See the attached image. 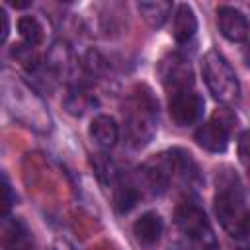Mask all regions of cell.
Segmentation results:
<instances>
[{"label":"cell","mask_w":250,"mask_h":250,"mask_svg":"<svg viewBox=\"0 0 250 250\" xmlns=\"http://www.w3.org/2000/svg\"><path fill=\"white\" fill-rule=\"evenodd\" d=\"M168 109H170V117L176 125L189 127L201 119L203 109H205V102L197 92L188 90V92H180V94L170 96Z\"/></svg>","instance_id":"cell-7"},{"label":"cell","mask_w":250,"mask_h":250,"mask_svg":"<svg viewBox=\"0 0 250 250\" xmlns=\"http://www.w3.org/2000/svg\"><path fill=\"white\" fill-rule=\"evenodd\" d=\"M18 31L25 43V47H37L43 41V25L33 16H23L18 20Z\"/></svg>","instance_id":"cell-15"},{"label":"cell","mask_w":250,"mask_h":250,"mask_svg":"<svg viewBox=\"0 0 250 250\" xmlns=\"http://www.w3.org/2000/svg\"><path fill=\"white\" fill-rule=\"evenodd\" d=\"M90 137L96 141L98 146L111 148L119 139V125L111 115H96L90 123Z\"/></svg>","instance_id":"cell-10"},{"label":"cell","mask_w":250,"mask_h":250,"mask_svg":"<svg viewBox=\"0 0 250 250\" xmlns=\"http://www.w3.org/2000/svg\"><path fill=\"white\" fill-rule=\"evenodd\" d=\"M64 104H66L68 113H72V115H82V113L90 107L92 98H90L86 92H82V90H74V92L68 94V98H66Z\"/></svg>","instance_id":"cell-17"},{"label":"cell","mask_w":250,"mask_h":250,"mask_svg":"<svg viewBox=\"0 0 250 250\" xmlns=\"http://www.w3.org/2000/svg\"><path fill=\"white\" fill-rule=\"evenodd\" d=\"M0 20H2V41H6V37H8V29H10L6 10H0Z\"/></svg>","instance_id":"cell-20"},{"label":"cell","mask_w":250,"mask_h":250,"mask_svg":"<svg viewBox=\"0 0 250 250\" xmlns=\"http://www.w3.org/2000/svg\"><path fill=\"white\" fill-rule=\"evenodd\" d=\"M197 31V18L195 12L191 10V6L188 4H180L176 8L174 14V25H172V35L178 43H188L193 39Z\"/></svg>","instance_id":"cell-11"},{"label":"cell","mask_w":250,"mask_h":250,"mask_svg":"<svg viewBox=\"0 0 250 250\" xmlns=\"http://www.w3.org/2000/svg\"><path fill=\"white\" fill-rule=\"evenodd\" d=\"M158 102L154 100L148 86H135L123 105L125 137L131 146L141 148L148 145L156 133Z\"/></svg>","instance_id":"cell-1"},{"label":"cell","mask_w":250,"mask_h":250,"mask_svg":"<svg viewBox=\"0 0 250 250\" xmlns=\"http://www.w3.org/2000/svg\"><path fill=\"white\" fill-rule=\"evenodd\" d=\"M234 123H236V117L232 111L217 109L213 117L195 131L197 145L209 152H225L229 146V139Z\"/></svg>","instance_id":"cell-5"},{"label":"cell","mask_w":250,"mask_h":250,"mask_svg":"<svg viewBox=\"0 0 250 250\" xmlns=\"http://www.w3.org/2000/svg\"><path fill=\"white\" fill-rule=\"evenodd\" d=\"M92 166H94V170H96V176H98L100 182H104V184L115 186V184L121 180V174H119L117 164H115L107 154H94Z\"/></svg>","instance_id":"cell-16"},{"label":"cell","mask_w":250,"mask_h":250,"mask_svg":"<svg viewBox=\"0 0 250 250\" xmlns=\"http://www.w3.org/2000/svg\"><path fill=\"white\" fill-rule=\"evenodd\" d=\"M139 195H141L139 186H135L131 182H125V180H119L113 188V207H115V211L117 213L131 211L137 205Z\"/></svg>","instance_id":"cell-13"},{"label":"cell","mask_w":250,"mask_h":250,"mask_svg":"<svg viewBox=\"0 0 250 250\" xmlns=\"http://www.w3.org/2000/svg\"><path fill=\"white\" fill-rule=\"evenodd\" d=\"M203 80L213 94V98L221 104H234L240 96V84L236 72L230 62L219 51H207L201 61Z\"/></svg>","instance_id":"cell-3"},{"label":"cell","mask_w":250,"mask_h":250,"mask_svg":"<svg viewBox=\"0 0 250 250\" xmlns=\"http://www.w3.org/2000/svg\"><path fill=\"white\" fill-rule=\"evenodd\" d=\"M158 76L170 96L188 92L193 86V70L191 64L180 53H168L158 62Z\"/></svg>","instance_id":"cell-6"},{"label":"cell","mask_w":250,"mask_h":250,"mask_svg":"<svg viewBox=\"0 0 250 250\" xmlns=\"http://www.w3.org/2000/svg\"><path fill=\"white\" fill-rule=\"evenodd\" d=\"M176 225L184 234L189 250H217L215 230L195 201H182L176 207Z\"/></svg>","instance_id":"cell-4"},{"label":"cell","mask_w":250,"mask_h":250,"mask_svg":"<svg viewBox=\"0 0 250 250\" xmlns=\"http://www.w3.org/2000/svg\"><path fill=\"white\" fill-rule=\"evenodd\" d=\"M2 189H4V215H8V211H10L12 203H14V197H12V189H10V184H8L6 176H4V186H2Z\"/></svg>","instance_id":"cell-19"},{"label":"cell","mask_w":250,"mask_h":250,"mask_svg":"<svg viewBox=\"0 0 250 250\" xmlns=\"http://www.w3.org/2000/svg\"><path fill=\"white\" fill-rule=\"evenodd\" d=\"M238 156H240V162L244 164L246 172H250V129L244 131L238 139Z\"/></svg>","instance_id":"cell-18"},{"label":"cell","mask_w":250,"mask_h":250,"mask_svg":"<svg viewBox=\"0 0 250 250\" xmlns=\"http://www.w3.org/2000/svg\"><path fill=\"white\" fill-rule=\"evenodd\" d=\"M217 25L225 39L232 43H240L248 35V20L246 16L232 6H219L217 8Z\"/></svg>","instance_id":"cell-8"},{"label":"cell","mask_w":250,"mask_h":250,"mask_svg":"<svg viewBox=\"0 0 250 250\" xmlns=\"http://www.w3.org/2000/svg\"><path fill=\"white\" fill-rule=\"evenodd\" d=\"M162 230H164V223L160 219L158 213L154 211H146L143 213L135 225H133V232H135V238L145 244V246H150V244H156L162 236Z\"/></svg>","instance_id":"cell-9"},{"label":"cell","mask_w":250,"mask_h":250,"mask_svg":"<svg viewBox=\"0 0 250 250\" xmlns=\"http://www.w3.org/2000/svg\"><path fill=\"white\" fill-rule=\"evenodd\" d=\"M2 244H4V250H29L31 248V236H29L27 227L18 219L6 223Z\"/></svg>","instance_id":"cell-12"},{"label":"cell","mask_w":250,"mask_h":250,"mask_svg":"<svg viewBox=\"0 0 250 250\" xmlns=\"http://www.w3.org/2000/svg\"><path fill=\"white\" fill-rule=\"evenodd\" d=\"M242 57H244V62L250 66V43L244 47V53H242Z\"/></svg>","instance_id":"cell-22"},{"label":"cell","mask_w":250,"mask_h":250,"mask_svg":"<svg viewBox=\"0 0 250 250\" xmlns=\"http://www.w3.org/2000/svg\"><path fill=\"white\" fill-rule=\"evenodd\" d=\"M242 234L250 236V209L244 213V219H242Z\"/></svg>","instance_id":"cell-21"},{"label":"cell","mask_w":250,"mask_h":250,"mask_svg":"<svg viewBox=\"0 0 250 250\" xmlns=\"http://www.w3.org/2000/svg\"><path fill=\"white\" fill-rule=\"evenodd\" d=\"M137 8H139L143 20H145L150 27H160V25H164V21L168 20V16H170V12H172V2L150 0V2H139Z\"/></svg>","instance_id":"cell-14"},{"label":"cell","mask_w":250,"mask_h":250,"mask_svg":"<svg viewBox=\"0 0 250 250\" xmlns=\"http://www.w3.org/2000/svg\"><path fill=\"white\" fill-rule=\"evenodd\" d=\"M244 197L236 174L225 170L217 174V193H215V215L225 230L232 236H242L244 219Z\"/></svg>","instance_id":"cell-2"}]
</instances>
